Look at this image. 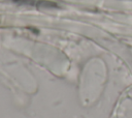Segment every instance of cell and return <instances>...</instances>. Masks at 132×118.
Instances as JSON below:
<instances>
[{
	"mask_svg": "<svg viewBox=\"0 0 132 118\" xmlns=\"http://www.w3.org/2000/svg\"><path fill=\"white\" fill-rule=\"evenodd\" d=\"M110 118H132V88L120 98Z\"/></svg>",
	"mask_w": 132,
	"mask_h": 118,
	"instance_id": "obj_1",
	"label": "cell"
}]
</instances>
